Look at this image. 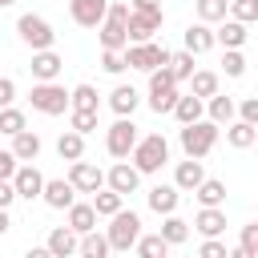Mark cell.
Instances as JSON below:
<instances>
[{"instance_id": "6da1fadb", "label": "cell", "mask_w": 258, "mask_h": 258, "mask_svg": "<svg viewBox=\"0 0 258 258\" xmlns=\"http://www.w3.org/2000/svg\"><path fill=\"white\" fill-rule=\"evenodd\" d=\"M129 161H133V169H137V173H157V169L169 161V141H165L161 133L137 137V145H133Z\"/></svg>"}, {"instance_id": "7a4b0ae2", "label": "cell", "mask_w": 258, "mask_h": 258, "mask_svg": "<svg viewBox=\"0 0 258 258\" xmlns=\"http://www.w3.org/2000/svg\"><path fill=\"white\" fill-rule=\"evenodd\" d=\"M177 141H181V149H185L189 161H202V157L218 145V125L202 117V121H194V125H181V137H177Z\"/></svg>"}, {"instance_id": "3957f363", "label": "cell", "mask_w": 258, "mask_h": 258, "mask_svg": "<svg viewBox=\"0 0 258 258\" xmlns=\"http://www.w3.org/2000/svg\"><path fill=\"white\" fill-rule=\"evenodd\" d=\"M125 69H137V73H153V69H169V48L149 40V44H129L121 52Z\"/></svg>"}, {"instance_id": "277c9868", "label": "cell", "mask_w": 258, "mask_h": 258, "mask_svg": "<svg viewBox=\"0 0 258 258\" xmlns=\"http://www.w3.org/2000/svg\"><path fill=\"white\" fill-rule=\"evenodd\" d=\"M137 238H141V218H137L133 210H117V214L109 218V230H105L109 250H129Z\"/></svg>"}, {"instance_id": "5b68a950", "label": "cell", "mask_w": 258, "mask_h": 258, "mask_svg": "<svg viewBox=\"0 0 258 258\" xmlns=\"http://www.w3.org/2000/svg\"><path fill=\"white\" fill-rule=\"evenodd\" d=\"M16 32H20V40H24L32 52H44V48H52V40H56L52 24H48L44 16H36V12H24V16L16 20Z\"/></svg>"}, {"instance_id": "8992f818", "label": "cell", "mask_w": 258, "mask_h": 258, "mask_svg": "<svg viewBox=\"0 0 258 258\" xmlns=\"http://www.w3.org/2000/svg\"><path fill=\"white\" fill-rule=\"evenodd\" d=\"M137 125H133V117H117L109 129H105V149H109V157H117V161H125L129 153H133V145H137Z\"/></svg>"}, {"instance_id": "52a82bcc", "label": "cell", "mask_w": 258, "mask_h": 258, "mask_svg": "<svg viewBox=\"0 0 258 258\" xmlns=\"http://www.w3.org/2000/svg\"><path fill=\"white\" fill-rule=\"evenodd\" d=\"M28 101H32L36 113H48V117L69 113V93H64V85H56V81H48V85H32Z\"/></svg>"}, {"instance_id": "ba28073f", "label": "cell", "mask_w": 258, "mask_h": 258, "mask_svg": "<svg viewBox=\"0 0 258 258\" xmlns=\"http://www.w3.org/2000/svg\"><path fill=\"white\" fill-rule=\"evenodd\" d=\"M161 20H165V12H129V20H125L129 44H149L153 32L161 28Z\"/></svg>"}, {"instance_id": "9c48e42d", "label": "cell", "mask_w": 258, "mask_h": 258, "mask_svg": "<svg viewBox=\"0 0 258 258\" xmlns=\"http://www.w3.org/2000/svg\"><path fill=\"white\" fill-rule=\"evenodd\" d=\"M64 181H69L77 194H97V189H105V173H101L93 161H73Z\"/></svg>"}, {"instance_id": "30bf717a", "label": "cell", "mask_w": 258, "mask_h": 258, "mask_svg": "<svg viewBox=\"0 0 258 258\" xmlns=\"http://www.w3.org/2000/svg\"><path fill=\"white\" fill-rule=\"evenodd\" d=\"M105 8H109V0H69V16H73L81 28H101Z\"/></svg>"}, {"instance_id": "8fae6325", "label": "cell", "mask_w": 258, "mask_h": 258, "mask_svg": "<svg viewBox=\"0 0 258 258\" xmlns=\"http://www.w3.org/2000/svg\"><path fill=\"white\" fill-rule=\"evenodd\" d=\"M12 189H16V198H40V189H44V173L36 169V165H16V173H12Z\"/></svg>"}, {"instance_id": "7c38bea8", "label": "cell", "mask_w": 258, "mask_h": 258, "mask_svg": "<svg viewBox=\"0 0 258 258\" xmlns=\"http://www.w3.org/2000/svg\"><path fill=\"white\" fill-rule=\"evenodd\" d=\"M105 181H109V189H113V194H121V198H125V194H137V185H141V173H137L129 161H117V165L105 173Z\"/></svg>"}, {"instance_id": "4fadbf2b", "label": "cell", "mask_w": 258, "mask_h": 258, "mask_svg": "<svg viewBox=\"0 0 258 258\" xmlns=\"http://www.w3.org/2000/svg\"><path fill=\"white\" fill-rule=\"evenodd\" d=\"M40 198H44V206H52V210H69V206L77 202V189H73L64 177H44Z\"/></svg>"}, {"instance_id": "5bb4252c", "label": "cell", "mask_w": 258, "mask_h": 258, "mask_svg": "<svg viewBox=\"0 0 258 258\" xmlns=\"http://www.w3.org/2000/svg\"><path fill=\"white\" fill-rule=\"evenodd\" d=\"M32 77H36V85H48V81H56L60 77V69H64V60L52 52V48H44V52H32Z\"/></svg>"}, {"instance_id": "9a60e30c", "label": "cell", "mask_w": 258, "mask_h": 258, "mask_svg": "<svg viewBox=\"0 0 258 258\" xmlns=\"http://www.w3.org/2000/svg\"><path fill=\"white\" fill-rule=\"evenodd\" d=\"M206 181V169H202V161H177V169H173V189L177 194H194L198 185Z\"/></svg>"}, {"instance_id": "2e32d148", "label": "cell", "mask_w": 258, "mask_h": 258, "mask_svg": "<svg viewBox=\"0 0 258 258\" xmlns=\"http://www.w3.org/2000/svg\"><path fill=\"white\" fill-rule=\"evenodd\" d=\"M125 48H129L125 20H113V16H105V20H101V52H125Z\"/></svg>"}, {"instance_id": "e0dca14e", "label": "cell", "mask_w": 258, "mask_h": 258, "mask_svg": "<svg viewBox=\"0 0 258 258\" xmlns=\"http://www.w3.org/2000/svg\"><path fill=\"white\" fill-rule=\"evenodd\" d=\"M20 165H32L36 157H40V133H32V129H20L16 137H12V149H8Z\"/></svg>"}, {"instance_id": "ac0fdd59", "label": "cell", "mask_w": 258, "mask_h": 258, "mask_svg": "<svg viewBox=\"0 0 258 258\" xmlns=\"http://www.w3.org/2000/svg\"><path fill=\"white\" fill-rule=\"evenodd\" d=\"M194 230L202 238H222L226 234V210H198L194 214Z\"/></svg>"}, {"instance_id": "d6986e66", "label": "cell", "mask_w": 258, "mask_h": 258, "mask_svg": "<svg viewBox=\"0 0 258 258\" xmlns=\"http://www.w3.org/2000/svg\"><path fill=\"white\" fill-rule=\"evenodd\" d=\"M137 105H141V93H137L133 85H117V89L109 93V109H113L117 117H133Z\"/></svg>"}, {"instance_id": "ffe728a7", "label": "cell", "mask_w": 258, "mask_h": 258, "mask_svg": "<svg viewBox=\"0 0 258 258\" xmlns=\"http://www.w3.org/2000/svg\"><path fill=\"white\" fill-rule=\"evenodd\" d=\"M69 230H73L77 238L97 230V214H93V206H89V202H73V206H69Z\"/></svg>"}, {"instance_id": "44dd1931", "label": "cell", "mask_w": 258, "mask_h": 258, "mask_svg": "<svg viewBox=\"0 0 258 258\" xmlns=\"http://www.w3.org/2000/svg\"><path fill=\"white\" fill-rule=\"evenodd\" d=\"M44 250H48L52 258H73V254H77V234H73L69 226H56V230L48 234Z\"/></svg>"}, {"instance_id": "7402d4cb", "label": "cell", "mask_w": 258, "mask_h": 258, "mask_svg": "<svg viewBox=\"0 0 258 258\" xmlns=\"http://www.w3.org/2000/svg\"><path fill=\"white\" fill-rule=\"evenodd\" d=\"M214 48V28L210 24H189L185 28V52L189 56H202V52H210Z\"/></svg>"}, {"instance_id": "603a6c76", "label": "cell", "mask_w": 258, "mask_h": 258, "mask_svg": "<svg viewBox=\"0 0 258 258\" xmlns=\"http://www.w3.org/2000/svg\"><path fill=\"white\" fill-rule=\"evenodd\" d=\"M194 198L202 202V210H222V202H226V181H218V177H206V181L194 189Z\"/></svg>"}, {"instance_id": "cb8c5ba5", "label": "cell", "mask_w": 258, "mask_h": 258, "mask_svg": "<svg viewBox=\"0 0 258 258\" xmlns=\"http://www.w3.org/2000/svg\"><path fill=\"white\" fill-rule=\"evenodd\" d=\"M177 202H181V194H177L173 185H161V181H157V185L149 189V210H153V214H177Z\"/></svg>"}, {"instance_id": "d4e9b609", "label": "cell", "mask_w": 258, "mask_h": 258, "mask_svg": "<svg viewBox=\"0 0 258 258\" xmlns=\"http://www.w3.org/2000/svg\"><path fill=\"white\" fill-rule=\"evenodd\" d=\"M181 125H194V121H202V113H206V101H198V97H189V93H181L177 101H173V109H169Z\"/></svg>"}, {"instance_id": "484cf974", "label": "cell", "mask_w": 258, "mask_h": 258, "mask_svg": "<svg viewBox=\"0 0 258 258\" xmlns=\"http://www.w3.org/2000/svg\"><path fill=\"white\" fill-rule=\"evenodd\" d=\"M246 24H238V20H222V28L214 32V44H222V48H242L246 44Z\"/></svg>"}, {"instance_id": "4316f807", "label": "cell", "mask_w": 258, "mask_h": 258, "mask_svg": "<svg viewBox=\"0 0 258 258\" xmlns=\"http://www.w3.org/2000/svg\"><path fill=\"white\" fill-rule=\"evenodd\" d=\"M157 238H161L165 246H177V242H185V238H189V222H185V218H177V214H165V222H161Z\"/></svg>"}, {"instance_id": "83f0119b", "label": "cell", "mask_w": 258, "mask_h": 258, "mask_svg": "<svg viewBox=\"0 0 258 258\" xmlns=\"http://www.w3.org/2000/svg\"><path fill=\"white\" fill-rule=\"evenodd\" d=\"M218 73H210V69H202V73H194L189 77V97H198V101H210L214 93H218Z\"/></svg>"}, {"instance_id": "f1b7e54d", "label": "cell", "mask_w": 258, "mask_h": 258, "mask_svg": "<svg viewBox=\"0 0 258 258\" xmlns=\"http://www.w3.org/2000/svg\"><path fill=\"white\" fill-rule=\"evenodd\" d=\"M206 121H214V125H230L234 121V97H222V93H214L210 101H206Z\"/></svg>"}, {"instance_id": "f546056e", "label": "cell", "mask_w": 258, "mask_h": 258, "mask_svg": "<svg viewBox=\"0 0 258 258\" xmlns=\"http://www.w3.org/2000/svg\"><path fill=\"white\" fill-rule=\"evenodd\" d=\"M226 141H230L234 149H250V145L258 141V125H246V121H230V125H226Z\"/></svg>"}, {"instance_id": "4dcf8cb0", "label": "cell", "mask_w": 258, "mask_h": 258, "mask_svg": "<svg viewBox=\"0 0 258 258\" xmlns=\"http://www.w3.org/2000/svg\"><path fill=\"white\" fill-rule=\"evenodd\" d=\"M56 153H60V161H81V157H85V137L73 133V129H64V133L56 137Z\"/></svg>"}, {"instance_id": "1f68e13d", "label": "cell", "mask_w": 258, "mask_h": 258, "mask_svg": "<svg viewBox=\"0 0 258 258\" xmlns=\"http://www.w3.org/2000/svg\"><path fill=\"white\" fill-rule=\"evenodd\" d=\"M89 206H93V214H97V218H113L117 210H125V198H121V194H113V189H97Z\"/></svg>"}, {"instance_id": "d6a6232c", "label": "cell", "mask_w": 258, "mask_h": 258, "mask_svg": "<svg viewBox=\"0 0 258 258\" xmlns=\"http://www.w3.org/2000/svg\"><path fill=\"white\" fill-rule=\"evenodd\" d=\"M77 254L81 258H109V242H105V234H81L77 238Z\"/></svg>"}, {"instance_id": "836d02e7", "label": "cell", "mask_w": 258, "mask_h": 258, "mask_svg": "<svg viewBox=\"0 0 258 258\" xmlns=\"http://www.w3.org/2000/svg\"><path fill=\"white\" fill-rule=\"evenodd\" d=\"M69 109H81V113H97V109H101V101H97V89H93V85H77V89L69 93Z\"/></svg>"}, {"instance_id": "e575fe53", "label": "cell", "mask_w": 258, "mask_h": 258, "mask_svg": "<svg viewBox=\"0 0 258 258\" xmlns=\"http://www.w3.org/2000/svg\"><path fill=\"white\" fill-rule=\"evenodd\" d=\"M133 246H137V258H169V246L157 234H141Z\"/></svg>"}, {"instance_id": "d590c367", "label": "cell", "mask_w": 258, "mask_h": 258, "mask_svg": "<svg viewBox=\"0 0 258 258\" xmlns=\"http://www.w3.org/2000/svg\"><path fill=\"white\" fill-rule=\"evenodd\" d=\"M226 8H230V0H198V24L226 20Z\"/></svg>"}, {"instance_id": "8d00e7d4", "label": "cell", "mask_w": 258, "mask_h": 258, "mask_svg": "<svg viewBox=\"0 0 258 258\" xmlns=\"http://www.w3.org/2000/svg\"><path fill=\"white\" fill-rule=\"evenodd\" d=\"M165 93H177V81L169 69H153L149 73V97H165Z\"/></svg>"}, {"instance_id": "74e56055", "label": "cell", "mask_w": 258, "mask_h": 258, "mask_svg": "<svg viewBox=\"0 0 258 258\" xmlns=\"http://www.w3.org/2000/svg\"><path fill=\"white\" fill-rule=\"evenodd\" d=\"M169 73H173V81L181 85V81H189L194 77V56L181 48V52H169Z\"/></svg>"}, {"instance_id": "f35d334b", "label": "cell", "mask_w": 258, "mask_h": 258, "mask_svg": "<svg viewBox=\"0 0 258 258\" xmlns=\"http://www.w3.org/2000/svg\"><path fill=\"white\" fill-rule=\"evenodd\" d=\"M230 20H238V24H254L258 20V0H230Z\"/></svg>"}, {"instance_id": "ab89813d", "label": "cell", "mask_w": 258, "mask_h": 258, "mask_svg": "<svg viewBox=\"0 0 258 258\" xmlns=\"http://www.w3.org/2000/svg\"><path fill=\"white\" fill-rule=\"evenodd\" d=\"M20 129H28V121H24V113L20 109H0V133H8V137H16Z\"/></svg>"}, {"instance_id": "60d3db41", "label": "cell", "mask_w": 258, "mask_h": 258, "mask_svg": "<svg viewBox=\"0 0 258 258\" xmlns=\"http://www.w3.org/2000/svg\"><path fill=\"white\" fill-rule=\"evenodd\" d=\"M69 129H73V133H81V137H89V133L97 129V113H81V109H69Z\"/></svg>"}, {"instance_id": "b9f144b4", "label": "cell", "mask_w": 258, "mask_h": 258, "mask_svg": "<svg viewBox=\"0 0 258 258\" xmlns=\"http://www.w3.org/2000/svg\"><path fill=\"white\" fill-rule=\"evenodd\" d=\"M222 69H226V77H242V73H246V56H242V48H226Z\"/></svg>"}, {"instance_id": "7bdbcfd3", "label": "cell", "mask_w": 258, "mask_h": 258, "mask_svg": "<svg viewBox=\"0 0 258 258\" xmlns=\"http://www.w3.org/2000/svg\"><path fill=\"white\" fill-rule=\"evenodd\" d=\"M234 117H238V121H246V125H258V97L238 101V105H234Z\"/></svg>"}, {"instance_id": "ee69618b", "label": "cell", "mask_w": 258, "mask_h": 258, "mask_svg": "<svg viewBox=\"0 0 258 258\" xmlns=\"http://www.w3.org/2000/svg\"><path fill=\"white\" fill-rule=\"evenodd\" d=\"M230 250H226V242L222 238H206L202 246H198V258H226Z\"/></svg>"}, {"instance_id": "f6af8a7d", "label": "cell", "mask_w": 258, "mask_h": 258, "mask_svg": "<svg viewBox=\"0 0 258 258\" xmlns=\"http://www.w3.org/2000/svg\"><path fill=\"white\" fill-rule=\"evenodd\" d=\"M242 250H250V254H258V222H246L242 226V242H238Z\"/></svg>"}, {"instance_id": "bcb514c9", "label": "cell", "mask_w": 258, "mask_h": 258, "mask_svg": "<svg viewBox=\"0 0 258 258\" xmlns=\"http://www.w3.org/2000/svg\"><path fill=\"white\" fill-rule=\"evenodd\" d=\"M101 69H105V73H113V77H117V73H125L121 52H101Z\"/></svg>"}, {"instance_id": "7dc6e473", "label": "cell", "mask_w": 258, "mask_h": 258, "mask_svg": "<svg viewBox=\"0 0 258 258\" xmlns=\"http://www.w3.org/2000/svg\"><path fill=\"white\" fill-rule=\"evenodd\" d=\"M16 165H20V161H16V157H12L8 149H0V181H12V173H16Z\"/></svg>"}, {"instance_id": "c3c4849f", "label": "cell", "mask_w": 258, "mask_h": 258, "mask_svg": "<svg viewBox=\"0 0 258 258\" xmlns=\"http://www.w3.org/2000/svg\"><path fill=\"white\" fill-rule=\"evenodd\" d=\"M16 101V81L12 77H0V109H8Z\"/></svg>"}, {"instance_id": "681fc988", "label": "cell", "mask_w": 258, "mask_h": 258, "mask_svg": "<svg viewBox=\"0 0 258 258\" xmlns=\"http://www.w3.org/2000/svg\"><path fill=\"white\" fill-rule=\"evenodd\" d=\"M16 202V189H12V181H0V210H8Z\"/></svg>"}, {"instance_id": "f907efd6", "label": "cell", "mask_w": 258, "mask_h": 258, "mask_svg": "<svg viewBox=\"0 0 258 258\" xmlns=\"http://www.w3.org/2000/svg\"><path fill=\"white\" fill-rule=\"evenodd\" d=\"M129 12H161V0H133Z\"/></svg>"}, {"instance_id": "816d5d0a", "label": "cell", "mask_w": 258, "mask_h": 258, "mask_svg": "<svg viewBox=\"0 0 258 258\" xmlns=\"http://www.w3.org/2000/svg\"><path fill=\"white\" fill-rule=\"evenodd\" d=\"M12 230V218H8V210H0V238Z\"/></svg>"}, {"instance_id": "f5cc1de1", "label": "cell", "mask_w": 258, "mask_h": 258, "mask_svg": "<svg viewBox=\"0 0 258 258\" xmlns=\"http://www.w3.org/2000/svg\"><path fill=\"white\" fill-rule=\"evenodd\" d=\"M24 258H52V254H48V250H44V246H32V250H28V254H24Z\"/></svg>"}, {"instance_id": "db71d44e", "label": "cell", "mask_w": 258, "mask_h": 258, "mask_svg": "<svg viewBox=\"0 0 258 258\" xmlns=\"http://www.w3.org/2000/svg\"><path fill=\"white\" fill-rule=\"evenodd\" d=\"M226 258H254V254H250V250H242V246H234V250H230Z\"/></svg>"}, {"instance_id": "11a10c76", "label": "cell", "mask_w": 258, "mask_h": 258, "mask_svg": "<svg viewBox=\"0 0 258 258\" xmlns=\"http://www.w3.org/2000/svg\"><path fill=\"white\" fill-rule=\"evenodd\" d=\"M12 4H16V0H0V8H12Z\"/></svg>"}]
</instances>
